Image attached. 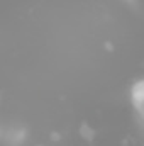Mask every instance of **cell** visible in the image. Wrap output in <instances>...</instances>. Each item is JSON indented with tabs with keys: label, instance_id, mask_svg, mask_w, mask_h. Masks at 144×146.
Returning a JSON list of instances; mask_svg holds the SVG:
<instances>
[{
	"label": "cell",
	"instance_id": "obj_1",
	"mask_svg": "<svg viewBox=\"0 0 144 146\" xmlns=\"http://www.w3.org/2000/svg\"><path fill=\"white\" fill-rule=\"evenodd\" d=\"M131 102L134 110L141 115V119L144 121V80L136 82L131 87Z\"/></svg>",
	"mask_w": 144,
	"mask_h": 146
}]
</instances>
